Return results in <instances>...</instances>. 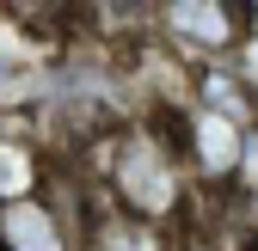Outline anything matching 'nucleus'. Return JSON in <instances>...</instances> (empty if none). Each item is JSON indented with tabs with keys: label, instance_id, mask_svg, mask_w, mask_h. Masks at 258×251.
<instances>
[{
	"label": "nucleus",
	"instance_id": "1",
	"mask_svg": "<svg viewBox=\"0 0 258 251\" xmlns=\"http://www.w3.org/2000/svg\"><path fill=\"white\" fill-rule=\"evenodd\" d=\"M68 166H80L92 184H99L105 208L129 214V221L166 227V233H197L209 202L197 196L178 141H172V116H129L123 129L86 141L74 153H61Z\"/></svg>",
	"mask_w": 258,
	"mask_h": 251
},
{
	"label": "nucleus",
	"instance_id": "2",
	"mask_svg": "<svg viewBox=\"0 0 258 251\" xmlns=\"http://www.w3.org/2000/svg\"><path fill=\"white\" fill-rule=\"evenodd\" d=\"M148 25H154V43L178 68H209V61H240V49L252 43L258 7H246V0H160Z\"/></svg>",
	"mask_w": 258,
	"mask_h": 251
},
{
	"label": "nucleus",
	"instance_id": "9",
	"mask_svg": "<svg viewBox=\"0 0 258 251\" xmlns=\"http://www.w3.org/2000/svg\"><path fill=\"white\" fill-rule=\"evenodd\" d=\"M221 251H258V239H240V245H221Z\"/></svg>",
	"mask_w": 258,
	"mask_h": 251
},
{
	"label": "nucleus",
	"instance_id": "7",
	"mask_svg": "<svg viewBox=\"0 0 258 251\" xmlns=\"http://www.w3.org/2000/svg\"><path fill=\"white\" fill-rule=\"evenodd\" d=\"M80 251H178V233L129 221V214H117V208H99L92 227L80 233Z\"/></svg>",
	"mask_w": 258,
	"mask_h": 251
},
{
	"label": "nucleus",
	"instance_id": "6",
	"mask_svg": "<svg viewBox=\"0 0 258 251\" xmlns=\"http://www.w3.org/2000/svg\"><path fill=\"white\" fill-rule=\"evenodd\" d=\"M0 251H80V233L49 196H25L0 208Z\"/></svg>",
	"mask_w": 258,
	"mask_h": 251
},
{
	"label": "nucleus",
	"instance_id": "4",
	"mask_svg": "<svg viewBox=\"0 0 258 251\" xmlns=\"http://www.w3.org/2000/svg\"><path fill=\"white\" fill-rule=\"evenodd\" d=\"M190 110H209L234 129H258V80L246 61H209L190 68Z\"/></svg>",
	"mask_w": 258,
	"mask_h": 251
},
{
	"label": "nucleus",
	"instance_id": "3",
	"mask_svg": "<svg viewBox=\"0 0 258 251\" xmlns=\"http://www.w3.org/2000/svg\"><path fill=\"white\" fill-rule=\"evenodd\" d=\"M172 141H178V160L190 172V184H197L203 202H221L240 190V166H246V129H234V122H221L209 110H178L172 116Z\"/></svg>",
	"mask_w": 258,
	"mask_h": 251
},
{
	"label": "nucleus",
	"instance_id": "5",
	"mask_svg": "<svg viewBox=\"0 0 258 251\" xmlns=\"http://www.w3.org/2000/svg\"><path fill=\"white\" fill-rule=\"evenodd\" d=\"M49 166H55V153L37 141V122H31V116L0 122V208L25 202V196H43Z\"/></svg>",
	"mask_w": 258,
	"mask_h": 251
},
{
	"label": "nucleus",
	"instance_id": "8",
	"mask_svg": "<svg viewBox=\"0 0 258 251\" xmlns=\"http://www.w3.org/2000/svg\"><path fill=\"white\" fill-rule=\"evenodd\" d=\"M178 251H221L209 233H178Z\"/></svg>",
	"mask_w": 258,
	"mask_h": 251
}]
</instances>
